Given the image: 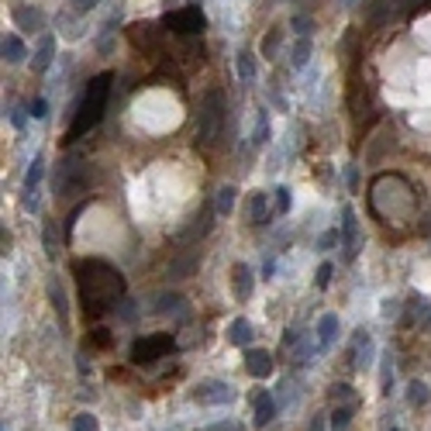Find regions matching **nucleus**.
<instances>
[{
    "instance_id": "1",
    "label": "nucleus",
    "mask_w": 431,
    "mask_h": 431,
    "mask_svg": "<svg viewBox=\"0 0 431 431\" xmlns=\"http://www.w3.org/2000/svg\"><path fill=\"white\" fill-rule=\"evenodd\" d=\"M76 273V286H80V300H83L86 318H104L107 311L117 307V300H124V276L104 262V259H80L73 266Z\"/></svg>"
},
{
    "instance_id": "2",
    "label": "nucleus",
    "mask_w": 431,
    "mask_h": 431,
    "mask_svg": "<svg viewBox=\"0 0 431 431\" xmlns=\"http://www.w3.org/2000/svg\"><path fill=\"white\" fill-rule=\"evenodd\" d=\"M369 207L383 225H407L418 211V193L404 176L380 172L369 186Z\"/></svg>"
},
{
    "instance_id": "3",
    "label": "nucleus",
    "mask_w": 431,
    "mask_h": 431,
    "mask_svg": "<svg viewBox=\"0 0 431 431\" xmlns=\"http://www.w3.org/2000/svg\"><path fill=\"white\" fill-rule=\"evenodd\" d=\"M111 73H97L90 86H86L83 100H80V107H76V114H73V124H70V131H66V142H76V138H83L86 131H93L97 124H100V117H104V107H107V97H111Z\"/></svg>"
},
{
    "instance_id": "4",
    "label": "nucleus",
    "mask_w": 431,
    "mask_h": 431,
    "mask_svg": "<svg viewBox=\"0 0 431 431\" xmlns=\"http://www.w3.org/2000/svg\"><path fill=\"white\" fill-rule=\"evenodd\" d=\"M225 93L211 90L200 104V121H197V145L200 149H214L218 138L225 135Z\"/></svg>"
},
{
    "instance_id": "5",
    "label": "nucleus",
    "mask_w": 431,
    "mask_h": 431,
    "mask_svg": "<svg viewBox=\"0 0 431 431\" xmlns=\"http://www.w3.org/2000/svg\"><path fill=\"white\" fill-rule=\"evenodd\" d=\"M170 352H176L172 335L156 332V335H145V339H138V342L131 345V362H135V366H152V362L166 359Z\"/></svg>"
},
{
    "instance_id": "6",
    "label": "nucleus",
    "mask_w": 431,
    "mask_h": 431,
    "mask_svg": "<svg viewBox=\"0 0 431 431\" xmlns=\"http://www.w3.org/2000/svg\"><path fill=\"white\" fill-rule=\"evenodd\" d=\"M163 24L176 31V35H200L204 28H207V17H204V10L197 7V3H190V7H179V10H170L166 17H163Z\"/></svg>"
},
{
    "instance_id": "7",
    "label": "nucleus",
    "mask_w": 431,
    "mask_h": 431,
    "mask_svg": "<svg viewBox=\"0 0 431 431\" xmlns=\"http://www.w3.org/2000/svg\"><path fill=\"white\" fill-rule=\"evenodd\" d=\"M193 400L197 404H207V407H218V404H231L235 400V390L221 380H204L197 390H193Z\"/></svg>"
},
{
    "instance_id": "8",
    "label": "nucleus",
    "mask_w": 431,
    "mask_h": 431,
    "mask_svg": "<svg viewBox=\"0 0 431 431\" xmlns=\"http://www.w3.org/2000/svg\"><path fill=\"white\" fill-rule=\"evenodd\" d=\"M128 38H131V45L142 49V52H156V49H159V28H156L152 21H135V24H128Z\"/></svg>"
},
{
    "instance_id": "9",
    "label": "nucleus",
    "mask_w": 431,
    "mask_h": 431,
    "mask_svg": "<svg viewBox=\"0 0 431 431\" xmlns=\"http://www.w3.org/2000/svg\"><path fill=\"white\" fill-rule=\"evenodd\" d=\"M273 418H276V400H273V393H269V390H256V393H252V425H256V428H266Z\"/></svg>"
},
{
    "instance_id": "10",
    "label": "nucleus",
    "mask_w": 431,
    "mask_h": 431,
    "mask_svg": "<svg viewBox=\"0 0 431 431\" xmlns=\"http://www.w3.org/2000/svg\"><path fill=\"white\" fill-rule=\"evenodd\" d=\"M342 245L345 259H355V252H359V221H355L352 207H342Z\"/></svg>"
},
{
    "instance_id": "11",
    "label": "nucleus",
    "mask_w": 431,
    "mask_h": 431,
    "mask_svg": "<svg viewBox=\"0 0 431 431\" xmlns=\"http://www.w3.org/2000/svg\"><path fill=\"white\" fill-rule=\"evenodd\" d=\"M76 190H83V170H80L76 159H66L63 172H59V197H70Z\"/></svg>"
},
{
    "instance_id": "12",
    "label": "nucleus",
    "mask_w": 431,
    "mask_h": 431,
    "mask_svg": "<svg viewBox=\"0 0 431 431\" xmlns=\"http://www.w3.org/2000/svg\"><path fill=\"white\" fill-rule=\"evenodd\" d=\"M245 369H249L256 380L273 376V355H269L266 348H249V352H245Z\"/></svg>"
},
{
    "instance_id": "13",
    "label": "nucleus",
    "mask_w": 431,
    "mask_h": 431,
    "mask_svg": "<svg viewBox=\"0 0 431 431\" xmlns=\"http://www.w3.org/2000/svg\"><path fill=\"white\" fill-rule=\"evenodd\" d=\"M252 279H256V276H252V269H249L245 262H235V266H231V283H235V297H238V300H249V297H252Z\"/></svg>"
},
{
    "instance_id": "14",
    "label": "nucleus",
    "mask_w": 431,
    "mask_h": 431,
    "mask_svg": "<svg viewBox=\"0 0 431 431\" xmlns=\"http://www.w3.org/2000/svg\"><path fill=\"white\" fill-rule=\"evenodd\" d=\"M14 24L35 35V31L45 28V14H42L38 7H17V10H14Z\"/></svg>"
},
{
    "instance_id": "15",
    "label": "nucleus",
    "mask_w": 431,
    "mask_h": 431,
    "mask_svg": "<svg viewBox=\"0 0 431 431\" xmlns=\"http://www.w3.org/2000/svg\"><path fill=\"white\" fill-rule=\"evenodd\" d=\"M339 332H342L339 314H325V318L318 321V345H321V348H328V345L339 339Z\"/></svg>"
},
{
    "instance_id": "16",
    "label": "nucleus",
    "mask_w": 431,
    "mask_h": 431,
    "mask_svg": "<svg viewBox=\"0 0 431 431\" xmlns=\"http://www.w3.org/2000/svg\"><path fill=\"white\" fill-rule=\"evenodd\" d=\"M256 339V332H252V325L245 321V318H235L231 325H228V342L231 345H249Z\"/></svg>"
},
{
    "instance_id": "17",
    "label": "nucleus",
    "mask_w": 431,
    "mask_h": 431,
    "mask_svg": "<svg viewBox=\"0 0 431 431\" xmlns=\"http://www.w3.org/2000/svg\"><path fill=\"white\" fill-rule=\"evenodd\" d=\"M407 404L411 407H428L431 404V387L425 380H411L407 383Z\"/></svg>"
},
{
    "instance_id": "18",
    "label": "nucleus",
    "mask_w": 431,
    "mask_h": 431,
    "mask_svg": "<svg viewBox=\"0 0 431 431\" xmlns=\"http://www.w3.org/2000/svg\"><path fill=\"white\" fill-rule=\"evenodd\" d=\"M0 52H3V63H21V59L28 56V52H24V42H21L17 35H3Z\"/></svg>"
},
{
    "instance_id": "19",
    "label": "nucleus",
    "mask_w": 431,
    "mask_h": 431,
    "mask_svg": "<svg viewBox=\"0 0 431 431\" xmlns=\"http://www.w3.org/2000/svg\"><path fill=\"white\" fill-rule=\"evenodd\" d=\"M249 221H252V225H266V221H269V200H266L262 190H256L252 200H249Z\"/></svg>"
},
{
    "instance_id": "20",
    "label": "nucleus",
    "mask_w": 431,
    "mask_h": 431,
    "mask_svg": "<svg viewBox=\"0 0 431 431\" xmlns=\"http://www.w3.org/2000/svg\"><path fill=\"white\" fill-rule=\"evenodd\" d=\"M52 52H56V42L45 35V38L38 42V52H35V70H38V73H45V70L52 66Z\"/></svg>"
},
{
    "instance_id": "21",
    "label": "nucleus",
    "mask_w": 431,
    "mask_h": 431,
    "mask_svg": "<svg viewBox=\"0 0 431 431\" xmlns=\"http://www.w3.org/2000/svg\"><path fill=\"white\" fill-rule=\"evenodd\" d=\"M238 76H242V83H256V56L249 49L238 52Z\"/></svg>"
},
{
    "instance_id": "22",
    "label": "nucleus",
    "mask_w": 431,
    "mask_h": 431,
    "mask_svg": "<svg viewBox=\"0 0 431 431\" xmlns=\"http://www.w3.org/2000/svg\"><path fill=\"white\" fill-rule=\"evenodd\" d=\"M352 348H355V366H359V369H366V362H369V352H373L369 335H366V332H359V335L352 339Z\"/></svg>"
},
{
    "instance_id": "23",
    "label": "nucleus",
    "mask_w": 431,
    "mask_h": 431,
    "mask_svg": "<svg viewBox=\"0 0 431 431\" xmlns=\"http://www.w3.org/2000/svg\"><path fill=\"white\" fill-rule=\"evenodd\" d=\"M235 200H238V190L228 183V186H221V190H218V204H214V211H218V214H231Z\"/></svg>"
},
{
    "instance_id": "24",
    "label": "nucleus",
    "mask_w": 431,
    "mask_h": 431,
    "mask_svg": "<svg viewBox=\"0 0 431 431\" xmlns=\"http://www.w3.org/2000/svg\"><path fill=\"white\" fill-rule=\"evenodd\" d=\"M279 42H283V28H273V31L262 38V56H266V59H276V49H279Z\"/></svg>"
},
{
    "instance_id": "25",
    "label": "nucleus",
    "mask_w": 431,
    "mask_h": 431,
    "mask_svg": "<svg viewBox=\"0 0 431 431\" xmlns=\"http://www.w3.org/2000/svg\"><path fill=\"white\" fill-rule=\"evenodd\" d=\"M211 231V211H204L200 218H197V225L190 228V231H183V242H193V238H200V235H207Z\"/></svg>"
},
{
    "instance_id": "26",
    "label": "nucleus",
    "mask_w": 431,
    "mask_h": 431,
    "mask_svg": "<svg viewBox=\"0 0 431 431\" xmlns=\"http://www.w3.org/2000/svg\"><path fill=\"white\" fill-rule=\"evenodd\" d=\"M42 176H45V159H42V156H35V163L28 166V176H24V186H31V190H38V183H42Z\"/></svg>"
},
{
    "instance_id": "27",
    "label": "nucleus",
    "mask_w": 431,
    "mask_h": 431,
    "mask_svg": "<svg viewBox=\"0 0 431 431\" xmlns=\"http://www.w3.org/2000/svg\"><path fill=\"white\" fill-rule=\"evenodd\" d=\"M348 425H352V407L348 404L335 407L332 411V431H348Z\"/></svg>"
},
{
    "instance_id": "28",
    "label": "nucleus",
    "mask_w": 431,
    "mask_h": 431,
    "mask_svg": "<svg viewBox=\"0 0 431 431\" xmlns=\"http://www.w3.org/2000/svg\"><path fill=\"white\" fill-rule=\"evenodd\" d=\"M311 56V35H300V42L293 45V66H304Z\"/></svg>"
},
{
    "instance_id": "29",
    "label": "nucleus",
    "mask_w": 431,
    "mask_h": 431,
    "mask_svg": "<svg viewBox=\"0 0 431 431\" xmlns=\"http://www.w3.org/2000/svg\"><path fill=\"white\" fill-rule=\"evenodd\" d=\"M49 293H52V304H56V311H59V318H63V325H66V314H70V307H66V297L59 293V283H56V279L49 283Z\"/></svg>"
},
{
    "instance_id": "30",
    "label": "nucleus",
    "mask_w": 431,
    "mask_h": 431,
    "mask_svg": "<svg viewBox=\"0 0 431 431\" xmlns=\"http://www.w3.org/2000/svg\"><path fill=\"white\" fill-rule=\"evenodd\" d=\"M387 10H390L387 0H366V17H369V21H383Z\"/></svg>"
},
{
    "instance_id": "31",
    "label": "nucleus",
    "mask_w": 431,
    "mask_h": 431,
    "mask_svg": "<svg viewBox=\"0 0 431 431\" xmlns=\"http://www.w3.org/2000/svg\"><path fill=\"white\" fill-rule=\"evenodd\" d=\"M252 142H256V145H266V142H269V114H266V111H259V124H256Z\"/></svg>"
},
{
    "instance_id": "32",
    "label": "nucleus",
    "mask_w": 431,
    "mask_h": 431,
    "mask_svg": "<svg viewBox=\"0 0 431 431\" xmlns=\"http://www.w3.org/2000/svg\"><path fill=\"white\" fill-rule=\"evenodd\" d=\"M73 431H100V421L93 414H76L73 418Z\"/></svg>"
},
{
    "instance_id": "33",
    "label": "nucleus",
    "mask_w": 431,
    "mask_h": 431,
    "mask_svg": "<svg viewBox=\"0 0 431 431\" xmlns=\"http://www.w3.org/2000/svg\"><path fill=\"white\" fill-rule=\"evenodd\" d=\"M156 311H159V314H170V311H183V297H159Z\"/></svg>"
},
{
    "instance_id": "34",
    "label": "nucleus",
    "mask_w": 431,
    "mask_h": 431,
    "mask_svg": "<svg viewBox=\"0 0 431 431\" xmlns=\"http://www.w3.org/2000/svg\"><path fill=\"white\" fill-rule=\"evenodd\" d=\"M290 207H293V197H290L286 186H279V190H276V211H279V214H290Z\"/></svg>"
},
{
    "instance_id": "35",
    "label": "nucleus",
    "mask_w": 431,
    "mask_h": 431,
    "mask_svg": "<svg viewBox=\"0 0 431 431\" xmlns=\"http://www.w3.org/2000/svg\"><path fill=\"white\" fill-rule=\"evenodd\" d=\"M390 376H393V366H390V355H383V376H380V390L390 393Z\"/></svg>"
},
{
    "instance_id": "36",
    "label": "nucleus",
    "mask_w": 431,
    "mask_h": 431,
    "mask_svg": "<svg viewBox=\"0 0 431 431\" xmlns=\"http://www.w3.org/2000/svg\"><path fill=\"white\" fill-rule=\"evenodd\" d=\"M332 273H335V269H332V262H321V266H318V286H321V290L332 283Z\"/></svg>"
},
{
    "instance_id": "37",
    "label": "nucleus",
    "mask_w": 431,
    "mask_h": 431,
    "mask_svg": "<svg viewBox=\"0 0 431 431\" xmlns=\"http://www.w3.org/2000/svg\"><path fill=\"white\" fill-rule=\"evenodd\" d=\"M28 114H31V117H45V114H49V104H45L42 97H35L31 107H28Z\"/></svg>"
},
{
    "instance_id": "38",
    "label": "nucleus",
    "mask_w": 431,
    "mask_h": 431,
    "mask_svg": "<svg viewBox=\"0 0 431 431\" xmlns=\"http://www.w3.org/2000/svg\"><path fill=\"white\" fill-rule=\"evenodd\" d=\"M45 252H49L52 259H56V252H59V249H56V228H52V225H45Z\"/></svg>"
},
{
    "instance_id": "39",
    "label": "nucleus",
    "mask_w": 431,
    "mask_h": 431,
    "mask_svg": "<svg viewBox=\"0 0 431 431\" xmlns=\"http://www.w3.org/2000/svg\"><path fill=\"white\" fill-rule=\"evenodd\" d=\"M293 31H297V35H311V31H314V24H311L307 17H293Z\"/></svg>"
},
{
    "instance_id": "40",
    "label": "nucleus",
    "mask_w": 431,
    "mask_h": 431,
    "mask_svg": "<svg viewBox=\"0 0 431 431\" xmlns=\"http://www.w3.org/2000/svg\"><path fill=\"white\" fill-rule=\"evenodd\" d=\"M328 393H332V400H348V397H352V390H348L345 383H335Z\"/></svg>"
},
{
    "instance_id": "41",
    "label": "nucleus",
    "mask_w": 431,
    "mask_h": 431,
    "mask_svg": "<svg viewBox=\"0 0 431 431\" xmlns=\"http://www.w3.org/2000/svg\"><path fill=\"white\" fill-rule=\"evenodd\" d=\"M207 431H242V425L238 421H218V425H211Z\"/></svg>"
},
{
    "instance_id": "42",
    "label": "nucleus",
    "mask_w": 431,
    "mask_h": 431,
    "mask_svg": "<svg viewBox=\"0 0 431 431\" xmlns=\"http://www.w3.org/2000/svg\"><path fill=\"white\" fill-rule=\"evenodd\" d=\"M335 242H339V231H325L321 235V249H332Z\"/></svg>"
},
{
    "instance_id": "43",
    "label": "nucleus",
    "mask_w": 431,
    "mask_h": 431,
    "mask_svg": "<svg viewBox=\"0 0 431 431\" xmlns=\"http://www.w3.org/2000/svg\"><path fill=\"white\" fill-rule=\"evenodd\" d=\"M97 3H100V0H73V7H76L80 14H83V10H93Z\"/></svg>"
},
{
    "instance_id": "44",
    "label": "nucleus",
    "mask_w": 431,
    "mask_h": 431,
    "mask_svg": "<svg viewBox=\"0 0 431 431\" xmlns=\"http://www.w3.org/2000/svg\"><path fill=\"white\" fill-rule=\"evenodd\" d=\"M390 314H397V300H387V307H383V318H390Z\"/></svg>"
},
{
    "instance_id": "45",
    "label": "nucleus",
    "mask_w": 431,
    "mask_h": 431,
    "mask_svg": "<svg viewBox=\"0 0 431 431\" xmlns=\"http://www.w3.org/2000/svg\"><path fill=\"white\" fill-rule=\"evenodd\" d=\"M10 121H14V128H21V124H24V114H21V111H14V114H10Z\"/></svg>"
},
{
    "instance_id": "46",
    "label": "nucleus",
    "mask_w": 431,
    "mask_h": 431,
    "mask_svg": "<svg viewBox=\"0 0 431 431\" xmlns=\"http://www.w3.org/2000/svg\"><path fill=\"white\" fill-rule=\"evenodd\" d=\"M97 345H111V335L107 332H97Z\"/></svg>"
},
{
    "instance_id": "47",
    "label": "nucleus",
    "mask_w": 431,
    "mask_h": 431,
    "mask_svg": "<svg viewBox=\"0 0 431 431\" xmlns=\"http://www.w3.org/2000/svg\"><path fill=\"white\" fill-rule=\"evenodd\" d=\"M311 431H325V421H321V418H314V425H311Z\"/></svg>"
},
{
    "instance_id": "48",
    "label": "nucleus",
    "mask_w": 431,
    "mask_h": 431,
    "mask_svg": "<svg viewBox=\"0 0 431 431\" xmlns=\"http://www.w3.org/2000/svg\"><path fill=\"white\" fill-rule=\"evenodd\" d=\"M390 431H400V428H390Z\"/></svg>"
}]
</instances>
